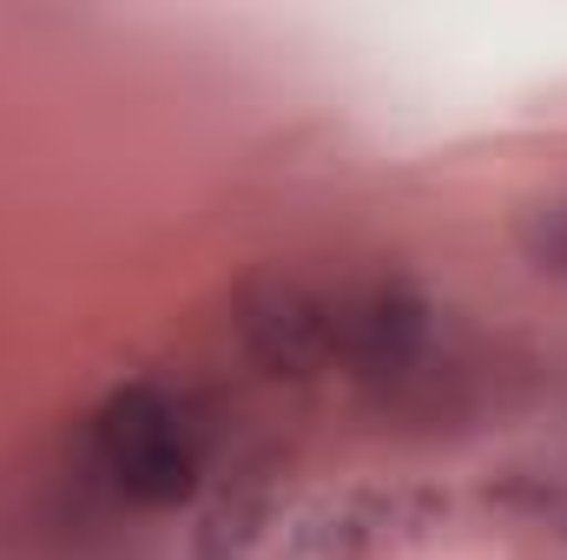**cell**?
<instances>
[{
	"mask_svg": "<svg viewBox=\"0 0 567 560\" xmlns=\"http://www.w3.org/2000/svg\"><path fill=\"white\" fill-rule=\"evenodd\" d=\"M93 462L126 501L178 508L205 481V422L158 383H126L93 416Z\"/></svg>",
	"mask_w": 567,
	"mask_h": 560,
	"instance_id": "6da1fadb",
	"label": "cell"
},
{
	"mask_svg": "<svg viewBox=\"0 0 567 560\" xmlns=\"http://www.w3.org/2000/svg\"><path fill=\"white\" fill-rule=\"evenodd\" d=\"M435 356V303L410 278H377L337 297V370L370 396H403L429 376Z\"/></svg>",
	"mask_w": 567,
	"mask_h": 560,
	"instance_id": "7a4b0ae2",
	"label": "cell"
},
{
	"mask_svg": "<svg viewBox=\"0 0 567 560\" xmlns=\"http://www.w3.org/2000/svg\"><path fill=\"white\" fill-rule=\"evenodd\" d=\"M435 515H442V501L416 495V488H343V495H323L297 521L290 554L297 560H377V554H396L403 541H416Z\"/></svg>",
	"mask_w": 567,
	"mask_h": 560,
	"instance_id": "3957f363",
	"label": "cell"
},
{
	"mask_svg": "<svg viewBox=\"0 0 567 560\" xmlns=\"http://www.w3.org/2000/svg\"><path fill=\"white\" fill-rule=\"evenodd\" d=\"M238 336L271 376H317L337 356V297L297 278H258L238 297Z\"/></svg>",
	"mask_w": 567,
	"mask_h": 560,
	"instance_id": "277c9868",
	"label": "cell"
}]
</instances>
